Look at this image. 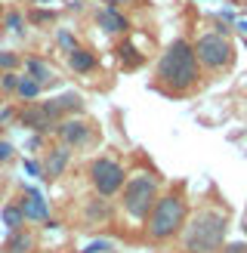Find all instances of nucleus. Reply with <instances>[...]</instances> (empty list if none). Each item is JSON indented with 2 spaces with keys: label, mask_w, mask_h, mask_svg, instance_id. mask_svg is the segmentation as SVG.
Here are the masks:
<instances>
[{
  "label": "nucleus",
  "mask_w": 247,
  "mask_h": 253,
  "mask_svg": "<svg viewBox=\"0 0 247 253\" xmlns=\"http://www.w3.org/2000/svg\"><path fill=\"white\" fill-rule=\"evenodd\" d=\"M201 65H198V56H195V46L192 41L185 37H176L164 46L158 65H155V78L158 86H164L170 96H185L192 93L198 84H201Z\"/></svg>",
  "instance_id": "f257e3e1"
},
{
  "label": "nucleus",
  "mask_w": 247,
  "mask_h": 253,
  "mask_svg": "<svg viewBox=\"0 0 247 253\" xmlns=\"http://www.w3.org/2000/svg\"><path fill=\"white\" fill-rule=\"evenodd\" d=\"M229 235V213L219 207H201L189 213L182 229V250L185 253H219Z\"/></svg>",
  "instance_id": "f03ea898"
},
{
  "label": "nucleus",
  "mask_w": 247,
  "mask_h": 253,
  "mask_svg": "<svg viewBox=\"0 0 247 253\" xmlns=\"http://www.w3.org/2000/svg\"><path fill=\"white\" fill-rule=\"evenodd\" d=\"M189 201H185L182 192H164L158 195L152 213H148V219L142 222V232L152 244H164V241H173V238H179L185 222H189Z\"/></svg>",
  "instance_id": "7ed1b4c3"
},
{
  "label": "nucleus",
  "mask_w": 247,
  "mask_h": 253,
  "mask_svg": "<svg viewBox=\"0 0 247 253\" xmlns=\"http://www.w3.org/2000/svg\"><path fill=\"white\" fill-rule=\"evenodd\" d=\"M158 195H161V182H158L155 173L139 170V173L127 176V182H124V188H121L124 216H127L130 222H136V225H142L148 219V213H152Z\"/></svg>",
  "instance_id": "20e7f679"
},
{
  "label": "nucleus",
  "mask_w": 247,
  "mask_h": 253,
  "mask_svg": "<svg viewBox=\"0 0 247 253\" xmlns=\"http://www.w3.org/2000/svg\"><path fill=\"white\" fill-rule=\"evenodd\" d=\"M192 46H195V56H198V65H201V71L219 74V71L232 68V62H235V46H232V41H229V34L204 31Z\"/></svg>",
  "instance_id": "39448f33"
},
{
  "label": "nucleus",
  "mask_w": 247,
  "mask_h": 253,
  "mask_svg": "<svg viewBox=\"0 0 247 253\" xmlns=\"http://www.w3.org/2000/svg\"><path fill=\"white\" fill-rule=\"evenodd\" d=\"M86 176H90V185L96 188L99 198H115V195H121V188H124V182H127L130 173L124 170L121 161L102 155V158H93L90 161Z\"/></svg>",
  "instance_id": "423d86ee"
},
{
  "label": "nucleus",
  "mask_w": 247,
  "mask_h": 253,
  "mask_svg": "<svg viewBox=\"0 0 247 253\" xmlns=\"http://www.w3.org/2000/svg\"><path fill=\"white\" fill-rule=\"evenodd\" d=\"M53 136H56L65 148H83V145L93 142L96 133H93V124H86V121H81L78 115H74V118H62V121L56 124Z\"/></svg>",
  "instance_id": "0eeeda50"
},
{
  "label": "nucleus",
  "mask_w": 247,
  "mask_h": 253,
  "mask_svg": "<svg viewBox=\"0 0 247 253\" xmlns=\"http://www.w3.org/2000/svg\"><path fill=\"white\" fill-rule=\"evenodd\" d=\"M19 124L22 126H28L31 133H53L56 130V118H53V111L46 108V102H28L22 111H19Z\"/></svg>",
  "instance_id": "6e6552de"
},
{
  "label": "nucleus",
  "mask_w": 247,
  "mask_h": 253,
  "mask_svg": "<svg viewBox=\"0 0 247 253\" xmlns=\"http://www.w3.org/2000/svg\"><path fill=\"white\" fill-rule=\"evenodd\" d=\"M19 207L25 213V222H46L49 219V204H46L43 192L34 188V185L25 188V195L19 198Z\"/></svg>",
  "instance_id": "1a4fd4ad"
},
{
  "label": "nucleus",
  "mask_w": 247,
  "mask_h": 253,
  "mask_svg": "<svg viewBox=\"0 0 247 253\" xmlns=\"http://www.w3.org/2000/svg\"><path fill=\"white\" fill-rule=\"evenodd\" d=\"M46 108L53 111V118L62 121V118H74L83 111V96L81 93H62V96H53V99H43Z\"/></svg>",
  "instance_id": "9d476101"
},
{
  "label": "nucleus",
  "mask_w": 247,
  "mask_h": 253,
  "mask_svg": "<svg viewBox=\"0 0 247 253\" xmlns=\"http://www.w3.org/2000/svg\"><path fill=\"white\" fill-rule=\"evenodd\" d=\"M68 164H71V148H65V145H56V148H49L46 151V158H43V179H59L62 173L68 170Z\"/></svg>",
  "instance_id": "9b49d317"
},
{
  "label": "nucleus",
  "mask_w": 247,
  "mask_h": 253,
  "mask_svg": "<svg viewBox=\"0 0 247 253\" xmlns=\"http://www.w3.org/2000/svg\"><path fill=\"white\" fill-rule=\"evenodd\" d=\"M96 25L105 34H127L130 31V19L124 16L118 6H102V9L96 12Z\"/></svg>",
  "instance_id": "f8f14e48"
},
{
  "label": "nucleus",
  "mask_w": 247,
  "mask_h": 253,
  "mask_svg": "<svg viewBox=\"0 0 247 253\" xmlns=\"http://www.w3.org/2000/svg\"><path fill=\"white\" fill-rule=\"evenodd\" d=\"M96 65H99V59H96L93 49H86V46H74L68 53V68L74 74H90V71H96Z\"/></svg>",
  "instance_id": "ddd939ff"
},
{
  "label": "nucleus",
  "mask_w": 247,
  "mask_h": 253,
  "mask_svg": "<svg viewBox=\"0 0 247 253\" xmlns=\"http://www.w3.org/2000/svg\"><path fill=\"white\" fill-rule=\"evenodd\" d=\"M25 74H28V78H34L41 86H49L56 81V74H53V68L46 65L43 59H37V56H31V59H25Z\"/></svg>",
  "instance_id": "4468645a"
},
{
  "label": "nucleus",
  "mask_w": 247,
  "mask_h": 253,
  "mask_svg": "<svg viewBox=\"0 0 247 253\" xmlns=\"http://www.w3.org/2000/svg\"><path fill=\"white\" fill-rule=\"evenodd\" d=\"M34 250V235L31 232H9L6 235V244H3V253H31Z\"/></svg>",
  "instance_id": "2eb2a0df"
},
{
  "label": "nucleus",
  "mask_w": 247,
  "mask_h": 253,
  "mask_svg": "<svg viewBox=\"0 0 247 253\" xmlns=\"http://www.w3.org/2000/svg\"><path fill=\"white\" fill-rule=\"evenodd\" d=\"M0 219H3L6 235H9V232H22V229H25V213H22V207H19V204H6L3 210H0Z\"/></svg>",
  "instance_id": "dca6fc26"
},
{
  "label": "nucleus",
  "mask_w": 247,
  "mask_h": 253,
  "mask_svg": "<svg viewBox=\"0 0 247 253\" xmlns=\"http://www.w3.org/2000/svg\"><path fill=\"white\" fill-rule=\"evenodd\" d=\"M118 59L124 62V68H139L142 62H145V56H142L139 49L133 46V41H124V43H118Z\"/></svg>",
  "instance_id": "f3484780"
},
{
  "label": "nucleus",
  "mask_w": 247,
  "mask_h": 253,
  "mask_svg": "<svg viewBox=\"0 0 247 253\" xmlns=\"http://www.w3.org/2000/svg\"><path fill=\"white\" fill-rule=\"evenodd\" d=\"M41 93H43V86L37 84L34 78H28V74H22V78H19V86H16V96L22 99V102H34V99L41 96Z\"/></svg>",
  "instance_id": "a211bd4d"
},
{
  "label": "nucleus",
  "mask_w": 247,
  "mask_h": 253,
  "mask_svg": "<svg viewBox=\"0 0 247 253\" xmlns=\"http://www.w3.org/2000/svg\"><path fill=\"white\" fill-rule=\"evenodd\" d=\"M108 198H99V201H93L90 207H86V216H90V222H105L108 219Z\"/></svg>",
  "instance_id": "6ab92c4d"
},
{
  "label": "nucleus",
  "mask_w": 247,
  "mask_h": 253,
  "mask_svg": "<svg viewBox=\"0 0 247 253\" xmlns=\"http://www.w3.org/2000/svg\"><path fill=\"white\" fill-rule=\"evenodd\" d=\"M3 25H6V31H12V34H25V16H22L19 9H9Z\"/></svg>",
  "instance_id": "aec40b11"
},
{
  "label": "nucleus",
  "mask_w": 247,
  "mask_h": 253,
  "mask_svg": "<svg viewBox=\"0 0 247 253\" xmlns=\"http://www.w3.org/2000/svg\"><path fill=\"white\" fill-rule=\"evenodd\" d=\"M28 22L31 25H49V22H56V9H43V6H37L28 12Z\"/></svg>",
  "instance_id": "412c9836"
},
{
  "label": "nucleus",
  "mask_w": 247,
  "mask_h": 253,
  "mask_svg": "<svg viewBox=\"0 0 247 253\" xmlns=\"http://www.w3.org/2000/svg\"><path fill=\"white\" fill-rule=\"evenodd\" d=\"M19 65H22L19 53H9V49H0V74H6V71H16Z\"/></svg>",
  "instance_id": "4be33fe9"
},
{
  "label": "nucleus",
  "mask_w": 247,
  "mask_h": 253,
  "mask_svg": "<svg viewBox=\"0 0 247 253\" xmlns=\"http://www.w3.org/2000/svg\"><path fill=\"white\" fill-rule=\"evenodd\" d=\"M56 43H59V49H65V53H71L74 46H81V43H78V37H74L71 31H65V28H59V31H56Z\"/></svg>",
  "instance_id": "5701e85b"
},
{
  "label": "nucleus",
  "mask_w": 247,
  "mask_h": 253,
  "mask_svg": "<svg viewBox=\"0 0 247 253\" xmlns=\"http://www.w3.org/2000/svg\"><path fill=\"white\" fill-rule=\"evenodd\" d=\"M105 250H111V241L108 238H96V241H86L78 253H105Z\"/></svg>",
  "instance_id": "b1692460"
},
{
  "label": "nucleus",
  "mask_w": 247,
  "mask_h": 253,
  "mask_svg": "<svg viewBox=\"0 0 247 253\" xmlns=\"http://www.w3.org/2000/svg\"><path fill=\"white\" fill-rule=\"evenodd\" d=\"M19 78H22V74H16V71H6V74H0V90H3V93H16Z\"/></svg>",
  "instance_id": "393cba45"
},
{
  "label": "nucleus",
  "mask_w": 247,
  "mask_h": 253,
  "mask_svg": "<svg viewBox=\"0 0 247 253\" xmlns=\"http://www.w3.org/2000/svg\"><path fill=\"white\" fill-rule=\"evenodd\" d=\"M12 158H16V145H12L9 139H0V167H3V164H9Z\"/></svg>",
  "instance_id": "a878e982"
},
{
  "label": "nucleus",
  "mask_w": 247,
  "mask_h": 253,
  "mask_svg": "<svg viewBox=\"0 0 247 253\" xmlns=\"http://www.w3.org/2000/svg\"><path fill=\"white\" fill-rule=\"evenodd\" d=\"M25 173H28V176H37V179H43V164L34 161V158H28V161H25Z\"/></svg>",
  "instance_id": "bb28decb"
},
{
  "label": "nucleus",
  "mask_w": 247,
  "mask_h": 253,
  "mask_svg": "<svg viewBox=\"0 0 247 253\" xmlns=\"http://www.w3.org/2000/svg\"><path fill=\"white\" fill-rule=\"evenodd\" d=\"M16 118H19L16 105H6V108H0V126H3V124H9V121H16Z\"/></svg>",
  "instance_id": "cd10ccee"
},
{
  "label": "nucleus",
  "mask_w": 247,
  "mask_h": 253,
  "mask_svg": "<svg viewBox=\"0 0 247 253\" xmlns=\"http://www.w3.org/2000/svg\"><path fill=\"white\" fill-rule=\"evenodd\" d=\"M219 253H247V241H232V244H226Z\"/></svg>",
  "instance_id": "c85d7f7f"
},
{
  "label": "nucleus",
  "mask_w": 247,
  "mask_h": 253,
  "mask_svg": "<svg viewBox=\"0 0 247 253\" xmlns=\"http://www.w3.org/2000/svg\"><path fill=\"white\" fill-rule=\"evenodd\" d=\"M43 145V133H31V139H28V151H37Z\"/></svg>",
  "instance_id": "c756f323"
},
{
  "label": "nucleus",
  "mask_w": 247,
  "mask_h": 253,
  "mask_svg": "<svg viewBox=\"0 0 247 253\" xmlns=\"http://www.w3.org/2000/svg\"><path fill=\"white\" fill-rule=\"evenodd\" d=\"M241 229H244V235H247V219H244V225H241Z\"/></svg>",
  "instance_id": "7c9ffc66"
},
{
  "label": "nucleus",
  "mask_w": 247,
  "mask_h": 253,
  "mask_svg": "<svg viewBox=\"0 0 247 253\" xmlns=\"http://www.w3.org/2000/svg\"><path fill=\"white\" fill-rule=\"evenodd\" d=\"M34 253H43V250H34Z\"/></svg>",
  "instance_id": "2f4dec72"
}]
</instances>
